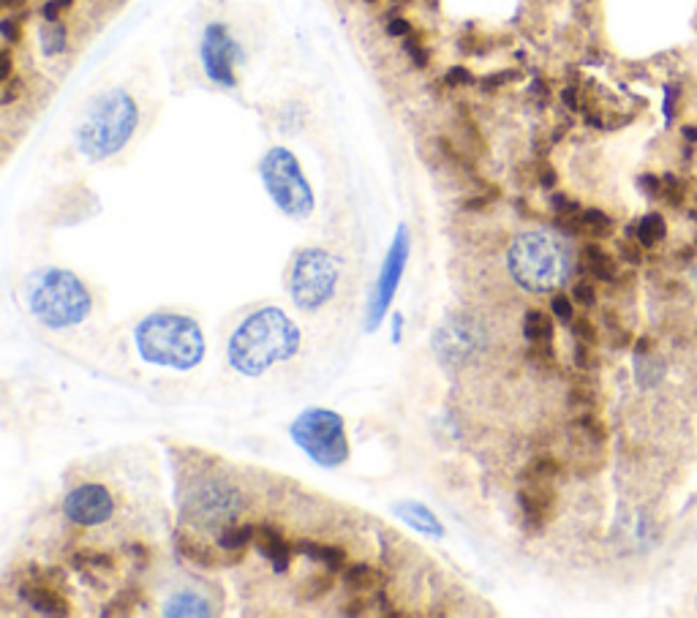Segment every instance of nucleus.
<instances>
[{
  "label": "nucleus",
  "instance_id": "41",
  "mask_svg": "<svg viewBox=\"0 0 697 618\" xmlns=\"http://www.w3.org/2000/svg\"><path fill=\"white\" fill-rule=\"evenodd\" d=\"M580 428H585V433H589L594 442H605V425L594 414H583L580 417Z\"/></svg>",
  "mask_w": 697,
  "mask_h": 618
},
{
  "label": "nucleus",
  "instance_id": "39",
  "mask_svg": "<svg viewBox=\"0 0 697 618\" xmlns=\"http://www.w3.org/2000/svg\"><path fill=\"white\" fill-rule=\"evenodd\" d=\"M71 6H74V0H47L42 6V17L44 22H60V14Z\"/></svg>",
  "mask_w": 697,
  "mask_h": 618
},
{
  "label": "nucleus",
  "instance_id": "53",
  "mask_svg": "<svg viewBox=\"0 0 697 618\" xmlns=\"http://www.w3.org/2000/svg\"><path fill=\"white\" fill-rule=\"evenodd\" d=\"M694 221H697V212H694Z\"/></svg>",
  "mask_w": 697,
  "mask_h": 618
},
{
  "label": "nucleus",
  "instance_id": "47",
  "mask_svg": "<svg viewBox=\"0 0 697 618\" xmlns=\"http://www.w3.org/2000/svg\"><path fill=\"white\" fill-rule=\"evenodd\" d=\"M128 553H134V556H136V564H139V567H142L144 561H148V559H151L148 548H144V545H139V542L128 545Z\"/></svg>",
  "mask_w": 697,
  "mask_h": 618
},
{
  "label": "nucleus",
  "instance_id": "19",
  "mask_svg": "<svg viewBox=\"0 0 697 618\" xmlns=\"http://www.w3.org/2000/svg\"><path fill=\"white\" fill-rule=\"evenodd\" d=\"M295 551L316 564H324L329 572H338L346 567V551L344 548H336V545H319V542H311V539H300L295 545Z\"/></svg>",
  "mask_w": 697,
  "mask_h": 618
},
{
  "label": "nucleus",
  "instance_id": "2",
  "mask_svg": "<svg viewBox=\"0 0 697 618\" xmlns=\"http://www.w3.org/2000/svg\"><path fill=\"white\" fill-rule=\"evenodd\" d=\"M134 341L142 359L161 368L191 371L205 357L202 327L191 316H180V313L144 316L136 327Z\"/></svg>",
  "mask_w": 697,
  "mask_h": 618
},
{
  "label": "nucleus",
  "instance_id": "16",
  "mask_svg": "<svg viewBox=\"0 0 697 618\" xmlns=\"http://www.w3.org/2000/svg\"><path fill=\"white\" fill-rule=\"evenodd\" d=\"M253 545H256V551H259V556H265L273 564V569L278 575H283L289 569L291 548H289V542L283 539V534L275 526H256Z\"/></svg>",
  "mask_w": 697,
  "mask_h": 618
},
{
  "label": "nucleus",
  "instance_id": "43",
  "mask_svg": "<svg viewBox=\"0 0 697 618\" xmlns=\"http://www.w3.org/2000/svg\"><path fill=\"white\" fill-rule=\"evenodd\" d=\"M515 77H518L515 71H504V74H491V77L480 80V88H483V90H496V88L507 85L509 80H515Z\"/></svg>",
  "mask_w": 697,
  "mask_h": 618
},
{
  "label": "nucleus",
  "instance_id": "4",
  "mask_svg": "<svg viewBox=\"0 0 697 618\" xmlns=\"http://www.w3.org/2000/svg\"><path fill=\"white\" fill-rule=\"evenodd\" d=\"M507 267L509 275L515 278L518 286H523L526 292H554L556 286H561L572 270L569 262V251L550 235L542 232H526L518 235L509 245L507 253Z\"/></svg>",
  "mask_w": 697,
  "mask_h": 618
},
{
  "label": "nucleus",
  "instance_id": "26",
  "mask_svg": "<svg viewBox=\"0 0 697 618\" xmlns=\"http://www.w3.org/2000/svg\"><path fill=\"white\" fill-rule=\"evenodd\" d=\"M68 47V27L63 22H47V27L42 30V52L47 58H58L63 55Z\"/></svg>",
  "mask_w": 697,
  "mask_h": 618
},
{
  "label": "nucleus",
  "instance_id": "36",
  "mask_svg": "<svg viewBox=\"0 0 697 618\" xmlns=\"http://www.w3.org/2000/svg\"><path fill=\"white\" fill-rule=\"evenodd\" d=\"M550 311H554V316L564 324H572V319H575L572 297H567V295H554V300H550Z\"/></svg>",
  "mask_w": 697,
  "mask_h": 618
},
{
  "label": "nucleus",
  "instance_id": "24",
  "mask_svg": "<svg viewBox=\"0 0 697 618\" xmlns=\"http://www.w3.org/2000/svg\"><path fill=\"white\" fill-rule=\"evenodd\" d=\"M253 534H256L253 526H227L218 534V548L227 553H243L253 542Z\"/></svg>",
  "mask_w": 697,
  "mask_h": 618
},
{
  "label": "nucleus",
  "instance_id": "10",
  "mask_svg": "<svg viewBox=\"0 0 697 618\" xmlns=\"http://www.w3.org/2000/svg\"><path fill=\"white\" fill-rule=\"evenodd\" d=\"M243 498L227 483L202 485L186 504V518L199 529H227L240 513Z\"/></svg>",
  "mask_w": 697,
  "mask_h": 618
},
{
  "label": "nucleus",
  "instance_id": "30",
  "mask_svg": "<svg viewBox=\"0 0 697 618\" xmlns=\"http://www.w3.org/2000/svg\"><path fill=\"white\" fill-rule=\"evenodd\" d=\"M561 475V463L556 458H537L529 468H526V475L523 477H537V480H550L554 483L556 477Z\"/></svg>",
  "mask_w": 697,
  "mask_h": 618
},
{
  "label": "nucleus",
  "instance_id": "25",
  "mask_svg": "<svg viewBox=\"0 0 697 618\" xmlns=\"http://www.w3.org/2000/svg\"><path fill=\"white\" fill-rule=\"evenodd\" d=\"M71 561H74V567L93 580V586H98V577L93 575L96 569L101 572H109V569H115V559L112 556H106V553H93V551H82L77 556H71Z\"/></svg>",
  "mask_w": 697,
  "mask_h": 618
},
{
  "label": "nucleus",
  "instance_id": "40",
  "mask_svg": "<svg viewBox=\"0 0 697 618\" xmlns=\"http://www.w3.org/2000/svg\"><path fill=\"white\" fill-rule=\"evenodd\" d=\"M618 253H621V259L630 262V265H640V262H643V245H640V243L623 240V243L618 245Z\"/></svg>",
  "mask_w": 697,
  "mask_h": 618
},
{
  "label": "nucleus",
  "instance_id": "45",
  "mask_svg": "<svg viewBox=\"0 0 697 618\" xmlns=\"http://www.w3.org/2000/svg\"><path fill=\"white\" fill-rule=\"evenodd\" d=\"M19 93H22V80H14V77H12L9 82H4V98H0V101H4V106H9Z\"/></svg>",
  "mask_w": 697,
  "mask_h": 618
},
{
  "label": "nucleus",
  "instance_id": "32",
  "mask_svg": "<svg viewBox=\"0 0 697 618\" xmlns=\"http://www.w3.org/2000/svg\"><path fill=\"white\" fill-rule=\"evenodd\" d=\"M134 602H136V594H134L131 589H126V591L118 594L112 602H106V607L101 610V615H131Z\"/></svg>",
  "mask_w": 697,
  "mask_h": 618
},
{
  "label": "nucleus",
  "instance_id": "49",
  "mask_svg": "<svg viewBox=\"0 0 697 618\" xmlns=\"http://www.w3.org/2000/svg\"><path fill=\"white\" fill-rule=\"evenodd\" d=\"M493 199H496V194H491V197H476V199H469V202H466V210H483V207H488Z\"/></svg>",
  "mask_w": 697,
  "mask_h": 618
},
{
  "label": "nucleus",
  "instance_id": "22",
  "mask_svg": "<svg viewBox=\"0 0 697 618\" xmlns=\"http://www.w3.org/2000/svg\"><path fill=\"white\" fill-rule=\"evenodd\" d=\"M164 615H213V607L205 597H197L191 591H180L174 594L167 607H164Z\"/></svg>",
  "mask_w": 697,
  "mask_h": 618
},
{
  "label": "nucleus",
  "instance_id": "5",
  "mask_svg": "<svg viewBox=\"0 0 697 618\" xmlns=\"http://www.w3.org/2000/svg\"><path fill=\"white\" fill-rule=\"evenodd\" d=\"M27 308L50 330L77 327L90 313V292L74 273L50 267L30 278Z\"/></svg>",
  "mask_w": 697,
  "mask_h": 618
},
{
  "label": "nucleus",
  "instance_id": "51",
  "mask_svg": "<svg viewBox=\"0 0 697 618\" xmlns=\"http://www.w3.org/2000/svg\"><path fill=\"white\" fill-rule=\"evenodd\" d=\"M344 613H346V615H360V613H365V602H362V599H354L352 607H349V605L344 607Z\"/></svg>",
  "mask_w": 697,
  "mask_h": 618
},
{
  "label": "nucleus",
  "instance_id": "31",
  "mask_svg": "<svg viewBox=\"0 0 697 618\" xmlns=\"http://www.w3.org/2000/svg\"><path fill=\"white\" fill-rule=\"evenodd\" d=\"M662 199H665L670 207H681L684 199H686L684 180H678L676 174H665V177H662Z\"/></svg>",
  "mask_w": 697,
  "mask_h": 618
},
{
  "label": "nucleus",
  "instance_id": "54",
  "mask_svg": "<svg viewBox=\"0 0 697 618\" xmlns=\"http://www.w3.org/2000/svg\"><path fill=\"white\" fill-rule=\"evenodd\" d=\"M368 4H374V0H368Z\"/></svg>",
  "mask_w": 697,
  "mask_h": 618
},
{
  "label": "nucleus",
  "instance_id": "8",
  "mask_svg": "<svg viewBox=\"0 0 697 618\" xmlns=\"http://www.w3.org/2000/svg\"><path fill=\"white\" fill-rule=\"evenodd\" d=\"M338 286V265L321 248H303L295 265H291L289 292L298 308L303 311H319L336 295Z\"/></svg>",
  "mask_w": 697,
  "mask_h": 618
},
{
  "label": "nucleus",
  "instance_id": "46",
  "mask_svg": "<svg viewBox=\"0 0 697 618\" xmlns=\"http://www.w3.org/2000/svg\"><path fill=\"white\" fill-rule=\"evenodd\" d=\"M12 80V52H9V47L0 52V85L4 82H9Z\"/></svg>",
  "mask_w": 697,
  "mask_h": 618
},
{
  "label": "nucleus",
  "instance_id": "33",
  "mask_svg": "<svg viewBox=\"0 0 697 618\" xmlns=\"http://www.w3.org/2000/svg\"><path fill=\"white\" fill-rule=\"evenodd\" d=\"M22 19L25 14L14 17V14H6L4 19H0V33H4V39H6V47L17 44L22 39Z\"/></svg>",
  "mask_w": 697,
  "mask_h": 618
},
{
  "label": "nucleus",
  "instance_id": "37",
  "mask_svg": "<svg viewBox=\"0 0 697 618\" xmlns=\"http://www.w3.org/2000/svg\"><path fill=\"white\" fill-rule=\"evenodd\" d=\"M445 82H447L450 88H469V85H474L476 80H474V74H471L466 66H453V68L447 71Z\"/></svg>",
  "mask_w": 697,
  "mask_h": 618
},
{
  "label": "nucleus",
  "instance_id": "48",
  "mask_svg": "<svg viewBox=\"0 0 697 618\" xmlns=\"http://www.w3.org/2000/svg\"><path fill=\"white\" fill-rule=\"evenodd\" d=\"M539 183H542L545 189H554V186H556V172L550 169V166H542V169H539Z\"/></svg>",
  "mask_w": 697,
  "mask_h": 618
},
{
  "label": "nucleus",
  "instance_id": "3",
  "mask_svg": "<svg viewBox=\"0 0 697 618\" xmlns=\"http://www.w3.org/2000/svg\"><path fill=\"white\" fill-rule=\"evenodd\" d=\"M139 123L136 101L126 90L104 93L77 131V144L90 161H104L120 153Z\"/></svg>",
  "mask_w": 697,
  "mask_h": 618
},
{
  "label": "nucleus",
  "instance_id": "34",
  "mask_svg": "<svg viewBox=\"0 0 697 618\" xmlns=\"http://www.w3.org/2000/svg\"><path fill=\"white\" fill-rule=\"evenodd\" d=\"M572 336H575V341H580V344H589V346L597 344V330H594V324L585 319V316L572 319Z\"/></svg>",
  "mask_w": 697,
  "mask_h": 618
},
{
  "label": "nucleus",
  "instance_id": "9",
  "mask_svg": "<svg viewBox=\"0 0 697 618\" xmlns=\"http://www.w3.org/2000/svg\"><path fill=\"white\" fill-rule=\"evenodd\" d=\"M199 55H202V68L210 82H215L218 88H227V90L237 85L235 63L243 52L224 22H210L205 27Z\"/></svg>",
  "mask_w": 697,
  "mask_h": 618
},
{
  "label": "nucleus",
  "instance_id": "29",
  "mask_svg": "<svg viewBox=\"0 0 697 618\" xmlns=\"http://www.w3.org/2000/svg\"><path fill=\"white\" fill-rule=\"evenodd\" d=\"M329 589H333V577H329V575H311L306 583L300 586V594H298V597H300L303 602H316V599L327 597Z\"/></svg>",
  "mask_w": 697,
  "mask_h": 618
},
{
  "label": "nucleus",
  "instance_id": "27",
  "mask_svg": "<svg viewBox=\"0 0 697 618\" xmlns=\"http://www.w3.org/2000/svg\"><path fill=\"white\" fill-rule=\"evenodd\" d=\"M344 583L349 591H357V594L371 591L376 586V572L368 564H349L344 569Z\"/></svg>",
  "mask_w": 697,
  "mask_h": 618
},
{
  "label": "nucleus",
  "instance_id": "6",
  "mask_svg": "<svg viewBox=\"0 0 697 618\" xmlns=\"http://www.w3.org/2000/svg\"><path fill=\"white\" fill-rule=\"evenodd\" d=\"M259 174H262V183L270 199L283 215L298 218L300 221V218H308L314 212L316 199H314L311 183L306 180L303 166L291 151L270 148L265 158L259 161Z\"/></svg>",
  "mask_w": 697,
  "mask_h": 618
},
{
  "label": "nucleus",
  "instance_id": "1",
  "mask_svg": "<svg viewBox=\"0 0 697 618\" xmlns=\"http://www.w3.org/2000/svg\"><path fill=\"white\" fill-rule=\"evenodd\" d=\"M300 349V330L283 311L262 308L251 313L229 338V366L243 376H262L275 362L291 359Z\"/></svg>",
  "mask_w": 697,
  "mask_h": 618
},
{
  "label": "nucleus",
  "instance_id": "35",
  "mask_svg": "<svg viewBox=\"0 0 697 618\" xmlns=\"http://www.w3.org/2000/svg\"><path fill=\"white\" fill-rule=\"evenodd\" d=\"M407 52H409V58H412V63L417 66V68H425L428 66V60H430V52L425 50V44H422V39L420 35H407Z\"/></svg>",
  "mask_w": 697,
  "mask_h": 618
},
{
  "label": "nucleus",
  "instance_id": "12",
  "mask_svg": "<svg viewBox=\"0 0 697 618\" xmlns=\"http://www.w3.org/2000/svg\"><path fill=\"white\" fill-rule=\"evenodd\" d=\"M63 513L71 523H77V526H101L112 518L115 498L104 485L85 483L63 498Z\"/></svg>",
  "mask_w": 697,
  "mask_h": 618
},
{
  "label": "nucleus",
  "instance_id": "17",
  "mask_svg": "<svg viewBox=\"0 0 697 618\" xmlns=\"http://www.w3.org/2000/svg\"><path fill=\"white\" fill-rule=\"evenodd\" d=\"M392 510H395L398 518H403L409 526H414L417 531L430 534V537H445V526L436 521V515L428 510L425 504H420V501H398Z\"/></svg>",
  "mask_w": 697,
  "mask_h": 618
},
{
  "label": "nucleus",
  "instance_id": "21",
  "mask_svg": "<svg viewBox=\"0 0 697 618\" xmlns=\"http://www.w3.org/2000/svg\"><path fill=\"white\" fill-rule=\"evenodd\" d=\"M630 235H635L643 248H654L659 240H665L668 224H665V218L659 212H651V215H643L635 227H630Z\"/></svg>",
  "mask_w": 697,
  "mask_h": 618
},
{
  "label": "nucleus",
  "instance_id": "23",
  "mask_svg": "<svg viewBox=\"0 0 697 618\" xmlns=\"http://www.w3.org/2000/svg\"><path fill=\"white\" fill-rule=\"evenodd\" d=\"M523 338L529 344H550L554 341V321L545 311H529L523 316Z\"/></svg>",
  "mask_w": 697,
  "mask_h": 618
},
{
  "label": "nucleus",
  "instance_id": "38",
  "mask_svg": "<svg viewBox=\"0 0 697 618\" xmlns=\"http://www.w3.org/2000/svg\"><path fill=\"white\" fill-rule=\"evenodd\" d=\"M572 300L585 305V308H592L597 303V292H594V286L589 281H577L575 289H572Z\"/></svg>",
  "mask_w": 697,
  "mask_h": 618
},
{
  "label": "nucleus",
  "instance_id": "20",
  "mask_svg": "<svg viewBox=\"0 0 697 618\" xmlns=\"http://www.w3.org/2000/svg\"><path fill=\"white\" fill-rule=\"evenodd\" d=\"M583 265H585V270H589L592 278L605 281V283L616 281V275H618L616 259L610 257L605 248H600L597 243H589V245L583 248Z\"/></svg>",
  "mask_w": 697,
  "mask_h": 618
},
{
  "label": "nucleus",
  "instance_id": "52",
  "mask_svg": "<svg viewBox=\"0 0 697 618\" xmlns=\"http://www.w3.org/2000/svg\"><path fill=\"white\" fill-rule=\"evenodd\" d=\"M392 4H412V0H392Z\"/></svg>",
  "mask_w": 697,
  "mask_h": 618
},
{
  "label": "nucleus",
  "instance_id": "44",
  "mask_svg": "<svg viewBox=\"0 0 697 618\" xmlns=\"http://www.w3.org/2000/svg\"><path fill=\"white\" fill-rule=\"evenodd\" d=\"M575 366L577 368H592V346L589 344H580L575 346Z\"/></svg>",
  "mask_w": 697,
  "mask_h": 618
},
{
  "label": "nucleus",
  "instance_id": "14",
  "mask_svg": "<svg viewBox=\"0 0 697 618\" xmlns=\"http://www.w3.org/2000/svg\"><path fill=\"white\" fill-rule=\"evenodd\" d=\"M483 346V330H476V324L466 316L447 319V324L433 336V349L438 351L445 362H461L471 357Z\"/></svg>",
  "mask_w": 697,
  "mask_h": 618
},
{
  "label": "nucleus",
  "instance_id": "18",
  "mask_svg": "<svg viewBox=\"0 0 697 618\" xmlns=\"http://www.w3.org/2000/svg\"><path fill=\"white\" fill-rule=\"evenodd\" d=\"M174 548H177V553H180L182 559L197 564V567L213 569V567L221 564V556H218V553L210 548V545H205L202 539H197V537H191V534H186V531H174Z\"/></svg>",
  "mask_w": 697,
  "mask_h": 618
},
{
  "label": "nucleus",
  "instance_id": "42",
  "mask_svg": "<svg viewBox=\"0 0 697 618\" xmlns=\"http://www.w3.org/2000/svg\"><path fill=\"white\" fill-rule=\"evenodd\" d=\"M387 33L392 35V39H407V35H412V22L403 19V17H390L387 19Z\"/></svg>",
  "mask_w": 697,
  "mask_h": 618
},
{
  "label": "nucleus",
  "instance_id": "13",
  "mask_svg": "<svg viewBox=\"0 0 697 618\" xmlns=\"http://www.w3.org/2000/svg\"><path fill=\"white\" fill-rule=\"evenodd\" d=\"M63 583V572L30 567V577L19 586V599L39 615H68V599L58 591Z\"/></svg>",
  "mask_w": 697,
  "mask_h": 618
},
{
  "label": "nucleus",
  "instance_id": "15",
  "mask_svg": "<svg viewBox=\"0 0 697 618\" xmlns=\"http://www.w3.org/2000/svg\"><path fill=\"white\" fill-rule=\"evenodd\" d=\"M526 485L518 493V504L523 513V523L529 531H539L550 515H554V504H556V491L550 480H537V477H523Z\"/></svg>",
  "mask_w": 697,
  "mask_h": 618
},
{
  "label": "nucleus",
  "instance_id": "50",
  "mask_svg": "<svg viewBox=\"0 0 697 618\" xmlns=\"http://www.w3.org/2000/svg\"><path fill=\"white\" fill-rule=\"evenodd\" d=\"M0 4H4V9H6V14H12L14 9H19V12H25V0H0Z\"/></svg>",
  "mask_w": 697,
  "mask_h": 618
},
{
  "label": "nucleus",
  "instance_id": "28",
  "mask_svg": "<svg viewBox=\"0 0 697 618\" xmlns=\"http://www.w3.org/2000/svg\"><path fill=\"white\" fill-rule=\"evenodd\" d=\"M580 221H583V232L592 235V237H610V232H613V218L597 207L583 210Z\"/></svg>",
  "mask_w": 697,
  "mask_h": 618
},
{
  "label": "nucleus",
  "instance_id": "7",
  "mask_svg": "<svg viewBox=\"0 0 697 618\" xmlns=\"http://www.w3.org/2000/svg\"><path fill=\"white\" fill-rule=\"evenodd\" d=\"M295 442L316 466L338 468L349 460V439L341 414L329 409H306L289 428Z\"/></svg>",
  "mask_w": 697,
  "mask_h": 618
},
{
  "label": "nucleus",
  "instance_id": "11",
  "mask_svg": "<svg viewBox=\"0 0 697 618\" xmlns=\"http://www.w3.org/2000/svg\"><path fill=\"white\" fill-rule=\"evenodd\" d=\"M409 229L407 227H398L395 237H392V245L387 251V259L382 265V273H379V281H376V289L371 295V303H368V330H376L382 324V319L387 316L390 311V303L398 292V283L403 278V270H407V262H409Z\"/></svg>",
  "mask_w": 697,
  "mask_h": 618
}]
</instances>
